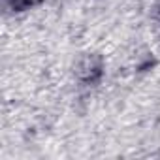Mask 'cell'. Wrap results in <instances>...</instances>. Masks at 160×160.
Instances as JSON below:
<instances>
[{"instance_id":"6da1fadb","label":"cell","mask_w":160,"mask_h":160,"mask_svg":"<svg viewBox=\"0 0 160 160\" xmlns=\"http://www.w3.org/2000/svg\"><path fill=\"white\" fill-rule=\"evenodd\" d=\"M42 0H15L13 2V8H17V10H25V8H32V6H36V4H40Z\"/></svg>"}]
</instances>
